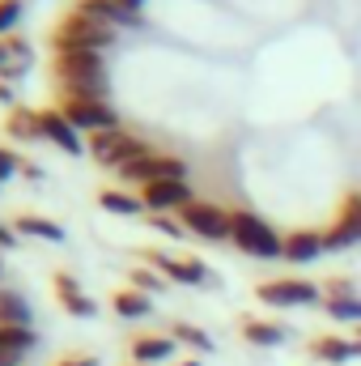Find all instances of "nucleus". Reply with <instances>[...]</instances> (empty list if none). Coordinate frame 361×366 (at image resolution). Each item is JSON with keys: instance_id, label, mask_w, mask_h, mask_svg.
<instances>
[{"instance_id": "16", "label": "nucleus", "mask_w": 361, "mask_h": 366, "mask_svg": "<svg viewBox=\"0 0 361 366\" xmlns=\"http://www.w3.org/2000/svg\"><path fill=\"white\" fill-rule=\"evenodd\" d=\"M310 358H319V362L327 366H345L361 358V341L357 337H332V332H319V337H310Z\"/></svg>"}, {"instance_id": "18", "label": "nucleus", "mask_w": 361, "mask_h": 366, "mask_svg": "<svg viewBox=\"0 0 361 366\" xmlns=\"http://www.w3.org/2000/svg\"><path fill=\"white\" fill-rule=\"evenodd\" d=\"M175 337L171 332H141V337H132V362L136 366H158L166 362V358H175Z\"/></svg>"}, {"instance_id": "33", "label": "nucleus", "mask_w": 361, "mask_h": 366, "mask_svg": "<svg viewBox=\"0 0 361 366\" xmlns=\"http://www.w3.org/2000/svg\"><path fill=\"white\" fill-rule=\"evenodd\" d=\"M9 247H17V230L0 222V252H9Z\"/></svg>"}, {"instance_id": "34", "label": "nucleus", "mask_w": 361, "mask_h": 366, "mask_svg": "<svg viewBox=\"0 0 361 366\" xmlns=\"http://www.w3.org/2000/svg\"><path fill=\"white\" fill-rule=\"evenodd\" d=\"M0 102H4L9 111H13V107H21V102H17V94H13V86H9V81H0Z\"/></svg>"}, {"instance_id": "31", "label": "nucleus", "mask_w": 361, "mask_h": 366, "mask_svg": "<svg viewBox=\"0 0 361 366\" xmlns=\"http://www.w3.org/2000/svg\"><path fill=\"white\" fill-rule=\"evenodd\" d=\"M21 171H26L21 154H13V149H4V145H0V183L13 179V175H21Z\"/></svg>"}, {"instance_id": "12", "label": "nucleus", "mask_w": 361, "mask_h": 366, "mask_svg": "<svg viewBox=\"0 0 361 366\" xmlns=\"http://www.w3.org/2000/svg\"><path fill=\"white\" fill-rule=\"evenodd\" d=\"M39 128H43V141H47V145H56V149H64L68 158L90 154V149L81 145V132L68 124V115H64L60 107H39Z\"/></svg>"}, {"instance_id": "25", "label": "nucleus", "mask_w": 361, "mask_h": 366, "mask_svg": "<svg viewBox=\"0 0 361 366\" xmlns=\"http://www.w3.org/2000/svg\"><path fill=\"white\" fill-rule=\"evenodd\" d=\"M323 311L332 315V320H340V324H353L361 328V294H332V298H323Z\"/></svg>"}, {"instance_id": "5", "label": "nucleus", "mask_w": 361, "mask_h": 366, "mask_svg": "<svg viewBox=\"0 0 361 366\" xmlns=\"http://www.w3.org/2000/svg\"><path fill=\"white\" fill-rule=\"evenodd\" d=\"M141 260H145L149 269H158L171 285H217V273H213L200 256H191V252L175 256V252H166V247H149V252H141Z\"/></svg>"}, {"instance_id": "32", "label": "nucleus", "mask_w": 361, "mask_h": 366, "mask_svg": "<svg viewBox=\"0 0 361 366\" xmlns=\"http://www.w3.org/2000/svg\"><path fill=\"white\" fill-rule=\"evenodd\" d=\"M56 366H98L93 354H64V358H56Z\"/></svg>"}, {"instance_id": "40", "label": "nucleus", "mask_w": 361, "mask_h": 366, "mask_svg": "<svg viewBox=\"0 0 361 366\" xmlns=\"http://www.w3.org/2000/svg\"><path fill=\"white\" fill-rule=\"evenodd\" d=\"M132 366H136V362H132Z\"/></svg>"}, {"instance_id": "24", "label": "nucleus", "mask_w": 361, "mask_h": 366, "mask_svg": "<svg viewBox=\"0 0 361 366\" xmlns=\"http://www.w3.org/2000/svg\"><path fill=\"white\" fill-rule=\"evenodd\" d=\"M98 204H102L106 213H119V217H136V213H145L141 192H128V187H98Z\"/></svg>"}, {"instance_id": "21", "label": "nucleus", "mask_w": 361, "mask_h": 366, "mask_svg": "<svg viewBox=\"0 0 361 366\" xmlns=\"http://www.w3.org/2000/svg\"><path fill=\"white\" fill-rule=\"evenodd\" d=\"M13 230L26 234V239H47V243H64V226L43 217V213H17L13 217Z\"/></svg>"}, {"instance_id": "35", "label": "nucleus", "mask_w": 361, "mask_h": 366, "mask_svg": "<svg viewBox=\"0 0 361 366\" xmlns=\"http://www.w3.org/2000/svg\"><path fill=\"white\" fill-rule=\"evenodd\" d=\"M111 4H119L123 13H136V17H141V9H145V0H111Z\"/></svg>"}, {"instance_id": "38", "label": "nucleus", "mask_w": 361, "mask_h": 366, "mask_svg": "<svg viewBox=\"0 0 361 366\" xmlns=\"http://www.w3.org/2000/svg\"><path fill=\"white\" fill-rule=\"evenodd\" d=\"M0 277H4V260H0Z\"/></svg>"}, {"instance_id": "4", "label": "nucleus", "mask_w": 361, "mask_h": 366, "mask_svg": "<svg viewBox=\"0 0 361 366\" xmlns=\"http://www.w3.org/2000/svg\"><path fill=\"white\" fill-rule=\"evenodd\" d=\"M86 149H90V158L102 167V171H123L128 162H136L141 154H149L153 145H145L136 132H128V128H115V132H98L86 141Z\"/></svg>"}, {"instance_id": "9", "label": "nucleus", "mask_w": 361, "mask_h": 366, "mask_svg": "<svg viewBox=\"0 0 361 366\" xmlns=\"http://www.w3.org/2000/svg\"><path fill=\"white\" fill-rule=\"evenodd\" d=\"M60 111L68 115V124L86 137H98V132H115L123 128L119 111L111 102H86V98H60Z\"/></svg>"}, {"instance_id": "20", "label": "nucleus", "mask_w": 361, "mask_h": 366, "mask_svg": "<svg viewBox=\"0 0 361 366\" xmlns=\"http://www.w3.org/2000/svg\"><path fill=\"white\" fill-rule=\"evenodd\" d=\"M73 9L90 13V17L106 21V26H115V30H136V26H141V17H136V13H123V9H119V4H111V0H77Z\"/></svg>"}, {"instance_id": "3", "label": "nucleus", "mask_w": 361, "mask_h": 366, "mask_svg": "<svg viewBox=\"0 0 361 366\" xmlns=\"http://www.w3.org/2000/svg\"><path fill=\"white\" fill-rule=\"evenodd\" d=\"M230 243L251 260H280L285 256V234H276V226L268 217H260L255 209H234V239Z\"/></svg>"}, {"instance_id": "29", "label": "nucleus", "mask_w": 361, "mask_h": 366, "mask_svg": "<svg viewBox=\"0 0 361 366\" xmlns=\"http://www.w3.org/2000/svg\"><path fill=\"white\" fill-rule=\"evenodd\" d=\"M136 290H145V294H158V290H166L171 281L158 273V269H149V264H141V269H132V277H128Z\"/></svg>"}, {"instance_id": "28", "label": "nucleus", "mask_w": 361, "mask_h": 366, "mask_svg": "<svg viewBox=\"0 0 361 366\" xmlns=\"http://www.w3.org/2000/svg\"><path fill=\"white\" fill-rule=\"evenodd\" d=\"M21 13H26V0H0V39L17 34V26H21Z\"/></svg>"}, {"instance_id": "10", "label": "nucleus", "mask_w": 361, "mask_h": 366, "mask_svg": "<svg viewBox=\"0 0 361 366\" xmlns=\"http://www.w3.org/2000/svg\"><path fill=\"white\" fill-rule=\"evenodd\" d=\"M136 192H141V200H145V213H149V217H158V213H183V209L195 200V192H191V183H187V179L145 183V187H136Z\"/></svg>"}, {"instance_id": "36", "label": "nucleus", "mask_w": 361, "mask_h": 366, "mask_svg": "<svg viewBox=\"0 0 361 366\" xmlns=\"http://www.w3.org/2000/svg\"><path fill=\"white\" fill-rule=\"evenodd\" d=\"M0 366H26L21 354H9V350H0Z\"/></svg>"}, {"instance_id": "23", "label": "nucleus", "mask_w": 361, "mask_h": 366, "mask_svg": "<svg viewBox=\"0 0 361 366\" xmlns=\"http://www.w3.org/2000/svg\"><path fill=\"white\" fill-rule=\"evenodd\" d=\"M0 324H13V328H34V311L26 302L21 290H9L0 285Z\"/></svg>"}, {"instance_id": "7", "label": "nucleus", "mask_w": 361, "mask_h": 366, "mask_svg": "<svg viewBox=\"0 0 361 366\" xmlns=\"http://www.w3.org/2000/svg\"><path fill=\"white\" fill-rule=\"evenodd\" d=\"M255 298L264 307H323V285L319 281H306V277H272L255 290Z\"/></svg>"}, {"instance_id": "26", "label": "nucleus", "mask_w": 361, "mask_h": 366, "mask_svg": "<svg viewBox=\"0 0 361 366\" xmlns=\"http://www.w3.org/2000/svg\"><path fill=\"white\" fill-rule=\"evenodd\" d=\"M0 350L30 358V354L39 350V332H34V328H13V324H0Z\"/></svg>"}, {"instance_id": "13", "label": "nucleus", "mask_w": 361, "mask_h": 366, "mask_svg": "<svg viewBox=\"0 0 361 366\" xmlns=\"http://www.w3.org/2000/svg\"><path fill=\"white\" fill-rule=\"evenodd\" d=\"M34 69V43L21 39V34H9L0 39V81H21L26 73Z\"/></svg>"}, {"instance_id": "22", "label": "nucleus", "mask_w": 361, "mask_h": 366, "mask_svg": "<svg viewBox=\"0 0 361 366\" xmlns=\"http://www.w3.org/2000/svg\"><path fill=\"white\" fill-rule=\"evenodd\" d=\"M111 307H115V315H119V320H149V311H153V294H145V290L128 285V290H115Z\"/></svg>"}, {"instance_id": "30", "label": "nucleus", "mask_w": 361, "mask_h": 366, "mask_svg": "<svg viewBox=\"0 0 361 366\" xmlns=\"http://www.w3.org/2000/svg\"><path fill=\"white\" fill-rule=\"evenodd\" d=\"M149 230H158L162 239H183V234H187V226L175 222V213H158V217H149Z\"/></svg>"}, {"instance_id": "1", "label": "nucleus", "mask_w": 361, "mask_h": 366, "mask_svg": "<svg viewBox=\"0 0 361 366\" xmlns=\"http://www.w3.org/2000/svg\"><path fill=\"white\" fill-rule=\"evenodd\" d=\"M51 73L60 98H86V102H106L111 94V69L102 51H56Z\"/></svg>"}, {"instance_id": "8", "label": "nucleus", "mask_w": 361, "mask_h": 366, "mask_svg": "<svg viewBox=\"0 0 361 366\" xmlns=\"http://www.w3.org/2000/svg\"><path fill=\"white\" fill-rule=\"evenodd\" d=\"M119 179L136 183V187H145V183H162V179H187V162H183L179 154L149 149V154H141L136 162H128V167L119 171Z\"/></svg>"}, {"instance_id": "39", "label": "nucleus", "mask_w": 361, "mask_h": 366, "mask_svg": "<svg viewBox=\"0 0 361 366\" xmlns=\"http://www.w3.org/2000/svg\"><path fill=\"white\" fill-rule=\"evenodd\" d=\"M353 332H357V341H361V328H353Z\"/></svg>"}, {"instance_id": "14", "label": "nucleus", "mask_w": 361, "mask_h": 366, "mask_svg": "<svg viewBox=\"0 0 361 366\" xmlns=\"http://www.w3.org/2000/svg\"><path fill=\"white\" fill-rule=\"evenodd\" d=\"M327 252V239H323V230H310V226H298V230H289L285 234V264H315L319 256Z\"/></svg>"}, {"instance_id": "27", "label": "nucleus", "mask_w": 361, "mask_h": 366, "mask_svg": "<svg viewBox=\"0 0 361 366\" xmlns=\"http://www.w3.org/2000/svg\"><path fill=\"white\" fill-rule=\"evenodd\" d=\"M171 337H175L179 345H187V350H195V354H208V350H213V337H208L200 324H187V320H175V324H171Z\"/></svg>"}, {"instance_id": "2", "label": "nucleus", "mask_w": 361, "mask_h": 366, "mask_svg": "<svg viewBox=\"0 0 361 366\" xmlns=\"http://www.w3.org/2000/svg\"><path fill=\"white\" fill-rule=\"evenodd\" d=\"M106 47H115V26L81 9H68L51 30V51H106Z\"/></svg>"}, {"instance_id": "6", "label": "nucleus", "mask_w": 361, "mask_h": 366, "mask_svg": "<svg viewBox=\"0 0 361 366\" xmlns=\"http://www.w3.org/2000/svg\"><path fill=\"white\" fill-rule=\"evenodd\" d=\"M179 222L187 226V234L204 239V243H225L234 239V209H221L213 200H191L179 213Z\"/></svg>"}, {"instance_id": "11", "label": "nucleus", "mask_w": 361, "mask_h": 366, "mask_svg": "<svg viewBox=\"0 0 361 366\" xmlns=\"http://www.w3.org/2000/svg\"><path fill=\"white\" fill-rule=\"evenodd\" d=\"M327 239V252H345V247H357L361 243V192H349L340 213L332 217V226L323 230Z\"/></svg>"}, {"instance_id": "17", "label": "nucleus", "mask_w": 361, "mask_h": 366, "mask_svg": "<svg viewBox=\"0 0 361 366\" xmlns=\"http://www.w3.org/2000/svg\"><path fill=\"white\" fill-rule=\"evenodd\" d=\"M238 337L247 345H260V350H272V345H285L289 341V328L280 320H260V315H243L238 320Z\"/></svg>"}, {"instance_id": "19", "label": "nucleus", "mask_w": 361, "mask_h": 366, "mask_svg": "<svg viewBox=\"0 0 361 366\" xmlns=\"http://www.w3.org/2000/svg\"><path fill=\"white\" fill-rule=\"evenodd\" d=\"M4 137H9L13 145H34V141H43L39 111H34V107H13V111L4 115Z\"/></svg>"}, {"instance_id": "37", "label": "nucleus", "mask_w": 361, "mask_h": 366, "mask_svg": "<svg viewBox=\"0 0 361 366\" xmlns=\"http://www.w3.org/2000/svg\"><path fill=\"white\" fill-rule=\"evenodd\" d=\"M179 366H200V358H183V362Z\"/></svg>"}, {"instance_id": "15", "label": "nucleus", "mask_w": 361, "mask_h": 366, "mask_svg": "<svg viewBox=\"0 0 361 366\" xmlns=\"http://www.w3.org/2000/svg\"><path fill=\"white\" fill-rule=\"evenodd\" d=\"M51 285H56V302L64 307V315H73V320H93L98 315V302L81 290V281L73 273H56Z\"/></svg>"}]
</instances>
